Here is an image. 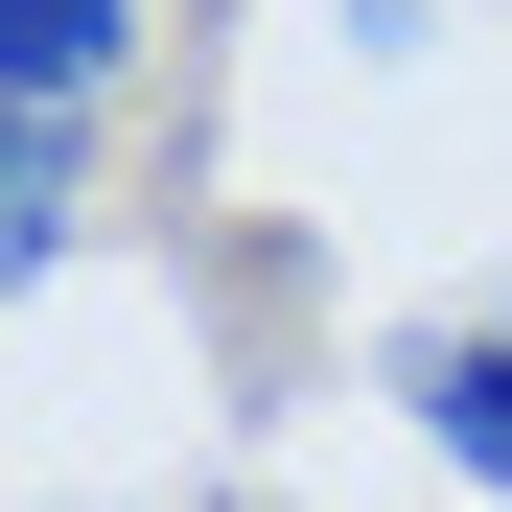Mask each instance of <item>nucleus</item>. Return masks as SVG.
<instances>
[{"label":"nucleus","mask_w":512,"mask_h":512,"mask_svg":"<svg viewBox=\"0 0 512 512\" xmlns=\"http://www.w3.org/2000/svg\"><path fill=\"white\" fill-rule=\"evenodd\" d=\"M117 47H140V0H0V94H24V140H70L117 94Z\"/></svg>","instance_id":"2"},{"label":"nucleus","mask_w":512,"mask_h":512,"mask_svg":"<svg viewBox=\"0 0 512 512\" xmlns=\"http://www.w3.org/2000/svg\"><path fill=\"white\" fill-rule=\"evenodd\" d=\"M396 396H419V443H443V466L512 512V326H419V350H396Z\"/></svg>","instance_id":"1"}]
</instances>
